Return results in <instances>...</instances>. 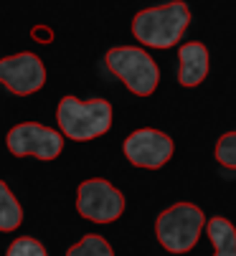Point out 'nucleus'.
I'll list each match as a JSON object with an SVG mask.
<instances>
[{"mask_svg":"<svg viewBox=\"0 0 236 256\" xmlns=\"http://www.w3.org/2000/svg\"><path fill=\"white\" fill-rule=\"evenodd\" d=\"M0 84L18 96L33 94L46 84V66L31 51L0 58Z\"/></svg>","mask_w":236,"mask_h":256,"instance_id":"nucleus-8","label":"nucleus"},{"mask_svg":"<svg viewBox=\"0 0 236 256\" xmlns=\"http://www.w3.org/2000/svg\"><path fill=\"white\" fill-rule=\"evenodd\" d=\"M6 256H49V254H46V246L38 241V238L21 236V238H16L8 246V254Z\"/></svg>","mask_w":236,"mask_h":256,"instance_id":"nucleus-13","label":"nucleus"},{"mask_svg":"<svg viewBox=\"0 0 236 256\" xmlns=\"http://www.w3.org/2000/svg\"><path fill=\"white\" fill-rule=\"evenodd\" d=\"M8 150L16 155V158H26V155H33L38 160H56L64 150V137L61 132L51 130V127H44L38 122H23V124H16L8 137Z\"/></svg>","mask_w":236,"mask_h":256,"instance_id":"nucleus-6","label":"nucleus"},{"mask_svg":"<svg viewBox=\"0 0 236 256\" xmlns=\"http://www.w3.org/2000/svg\"><path fill=\"white\" fill-rule=\"evenodd\" d=\"M122 150H125V155H127V160L132 165L147 168V170H157V168H163L173 158L175 144H173V140L165 132L142 127V130H135L132 134H127Z\"/></svg>","mask_w":236,"mask_h":256,"instance_id":"nucleus-7","label":"nucleus"},{"mask_svg":"<svg viewBox=\"0 0 236 256\" xmlns=\"http://www.w3.org/2000/svg\"><path fill=\"white\" fill-rule=\"evenodd\" d=\"M216 160L223 168L236 170V132H226L218 142H216Z\"/></svg>","mask_w":236,"mask_h":256,"instance_id":"nucleus-14","label":"nucleus"},{"mask_svg":"<svg viewBox=\"0 0 236 256\" xmlns=\"http://www.w3.org/2000/svg\"><path fill=\"white\" fill-rule=\"evenodd\" d=\"M31 36L36 41H41V44H51L54 41V30L49 26H33L31 28Z\"/></svg>","mask_w":236,"mask_h":256,"instance_id":"nucleus-15","label":"nucleus"},{"mask_svg":"<svg viewBox=\"0 0 236 256\" xmlns=\"http://www.w3.org/2000/svg\"><path fill=\"white\" fill-rule=\"evenodd\" d=\"M56 120L69 140L87 142L102 137L112 127V104L107 99L82 102L76 96H64L56 109Z\"/></svg>","mask_w":236,"mask_h":256,"instance_id":"nucleus-2","label":"nucleus"},{"mask_svg":"<svg viewBox=\"0 0 236 256\" xmlns=\"http://www.w3.org/2000/svg\"><path fill=\"white\" fill-rule=\"evenodd\" d=\"M23 221V208L13 190L6 186V180H0V231H16Z\"/></svg>","mask_w":236,"mask_h":256,"instance_id":"nucleus-11","label":"nucleus"},{"mask_svg":"<svg viewBox=\"0 0 236 256\" xmlns=\"http://www.w3.org/2000/svg\"><path fill=\"white\" fill-rule=\"evenodd\" d=\"M208 238L213 241L216 246V254L213 256H236V228L228 218H208Z\"/></svg>","mask_w":236,"mask_h":256,"instance_id":"nucleus-10","label":"nucleus"},{"mask_svg":"<svg viewBox=\"0 0 236 256\" xmlns=\"http://www.w3.org/2000/svg\"><path fill=\"white\" fill-rule=\"evenodd\" d=\"M107 68L114 76H120L122 84L137 94V96H150L157 89L160 82V71L157 64L147 56V51L137 46H117L107 51Z\"/></svg>","mask_w":236,"mask_h":256,"instance_id":"nucleus-4","label":"nucleus"},{"mask_svg":"<svg viewBox=\"0 0 236 256\" xmlns=\"http://www.w3.org/2000/svg\"><path fill=\"white\" fill-rule=\"evenodd\" d=\"M206 226V216L193 203H175L165 208L155 221V234L160 246L170 254H185L198 244V236Z\"/></svg>","mask_w":236,"mask_h":256,"instance_id":"nucleus-3","label":"nucleus"},{"mask_svg":"<svg viewBox=\"0 0 236 256\" xmlns=\"http://www.w3.org/2000/svg\"><path fill=\"white\" fill-rule=\"evenodd\" d=\"M190 23V10L180 0L165 6L145 8L132 18V36L140 44H147L152 48H170L175 46Z\"/></svg>","mask_w":236,"mask_h":256,"instance_id":"nucleus-1","label":"nucleus"},{"mask_svg":"<svg viewBox=\"0 0 236 256\" xmlns=\"http://www.w3.org/2000/svg\"><path fill=\"white\" fill-rule=\"evenodd\" d=\"M178 61H180L178 82H180L183 86H198V84L208 76L211 58H208V48H206L201 41L183 44L180 51H178Z\"/></svg>","mask_w":236,"mask_h":256,"instance_id":"nucleus-9","label":"nucleus"},{"mask_svg":"<svg viewBox=\"0 0 236 256\" xmlns=\"http://www.w3.org/2000/svg\"><path fill=\"white\" fill-rule=\"evenodd\" d=\"M76 210L82 213L87 221L112 224L125 210V196L117 190L112 182H107L102 178H92V180H84L82 186H79Z\"/></svg>","mask_w":236,"mask_h":256,"instance_id":"nucleus-5","label":"nucleus"},{"mask_svg":"<svg viewBox=\"0 0 236 256\" xmlns=\"http://www.w3.org/2000/svg\"><path fill=\"white\" fill-rule=\"evenodd\" d=\"M66 256H114V251H112V246H109V241L104 236L87 234L82 241H76L66 251Z\"/></svg>","mask_w":236,"mask_h":256,"instance_id":"nucleus-12","label":"nucleus"}]
</instances>
